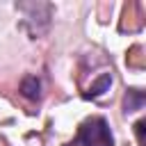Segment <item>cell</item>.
Here are the masks:
<instances>
[{
	"instance_id": "cell-1",
	"label": "cell",
	"mask_w": 146,
	"mask_h": 146,
	"mask_svg": "<svg viewBox=\"0 0 146 146\" xmlns=\"http://www.w3.org/2000/svg\"><path fill=\"white\" fill-rule=\"evenodd\" d=\"M71 146H114V135L105 116H89L78 125Z\"/></svg>"
},
{
	"instance_id": "cell-2",
	"label": "cell",
	"mask_w": 146,
	"mask_h": 146,
	"mask_svg": "<svg viewBox=\"0 0 146 146\" xmlns=\"http://www.w3.org/2000/svg\"><path fill=\"white\" fill-rule=\"evenodd\" d=\"M21 94L27 100H39L41 98V80L36 75H25L21 80Z\"/></svg>"
},
{
	"instance_id": "cell-3",
	"label": "cell",
	"mask_w": 146,
	"mask_h": 146,
	"mask_svg": "<svg viewBox=\"0 0 146 146\" xmlns=\"http://www.w3.org/2000/svg\"><path fill=\"white\" fill-rule=\"evenodd\" d=\"M144 103H146L144 91H139V89H128L125 96H123V112L130 114V112H135V110H141Z\"/></svg>"
},
{
	"instance_id": "cell-4",
	"label": "cell",
	"mask_w": 146,
	"mask_h": 146,
	"mask_svg": "<svg viewBox=\"0 0 146 146\" xmlns=\"http://www.w3.org/2000/svg\"><path fill=\"white\" fill-rule=\"evenodd\" d=\"M110 87H112V73H103V75L89 87V91L84 94V98H98V96H103Z\"/></svg>"
},
{
	"instance_id": "cell-5",
	"label": "cell",
	"mask_w": 146,
	"mask_h": 146,
	"mask_svg": "<svg viewBox=\"0 0 146 146\" xmlns=\"http://www.w3.org/2000/svg\"><path fill=\"white\" fill-rule=\"evenodd\" d=\"M144 125H146L144 119H139V121L135 123V135H137V144H139V146H144Z\"/></svg>"
}]
</instances>
